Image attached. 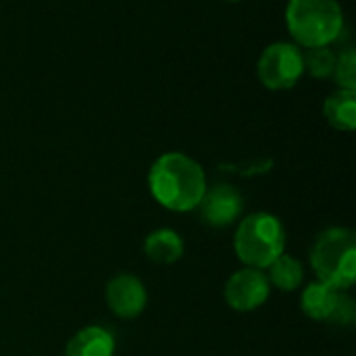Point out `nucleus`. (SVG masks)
Here are the masks:
<instances>
[{"mask_svg":"<svg viewBox=\"0 0 356 356\" xmlns=\"http://www.w3.org/2000/svg\"><path fill=\"white\" fill-rule=\"evenodd\" d=\"M323 115L332 127L340 131H353L356 127V90H338L325 104Z\"/></svg>","mask_w":356,"mask_h":356,"instance_id":"12","label":"nucleus"},{"mask_svg":"<svg viewBox=\"0 0 356 356\" xmlns=\"http://www.w3.org/2000/svg\"><path fill=\"white\" fill-rule=\"evenodd\" d=\"M286 25L292 38L305 48L330 46L344 27V15L338 0H290L286 6Z\"/></svg>","mask_w":356,"mask_h":356,"instance_id":"2","label":"nucleus"},{"mask_svg":"<svg viewBox=\"0 0 356 356\" xmlns=\"http://www.w3.org/2000/svg\"><path fill=\"white\" fill-rule=\"evenodd\" d=\"M302 73V50L290 42H275L267 46L257 63V75L269 90L294 88Z\"/></svg>","mask_w":356,"mask_h":356,"instance_id":"5","label":"nucleus"},{"mask_svg":"<svg viewBox=\"0 0 356 356\" xmlns=\"http://www.w3.org/2000/svg\"><path fill=\"white\" fill-rule=\"evenodd\" d=\"M332 75L340 90H356V52L353 48L336 56V67Z\"/></svg>","mask_w":356,"mask_h":356,"instance_id":"15","label":"nucleus"},{"mask_svg":"<svg viewBox=\"0 0 356 356\" xmlns=\"http://www.w3.org/2000/svg\"><path fill=\"white\" fill-rule=\"evenodd\" d=\"M311 265L319 282L336 290H348L356 280L355 232L332 227L319 234L311 250Z\"/></svg>","mask_w":356,"mask_h":356,"instance_id":"3","label":"nucleus"},{"mask_svg":"<svg viewBox=\"0 0 356 356\" xmlns=\"http://www.w3.org/2000/svg\"><path fill=\"white\" fill-rule=\"evenodd\" d=\"M148 188L152 198L167 211L188 213L200 204L207 192V175L188 154L167 152L152 163Z\"/></svg>","mask_w":356,"mask_h":356,"instance_id":"1","label":"nucleus"},{"mask_svg":"<svg viewBox=\"0 0 356 356\" xmlns=\"http://www.w3.org/2000/svg\"><path fill=\"white\" fill-rule=\"evenodd\" d=\"M106 305L121 319H134L142 315L148 302L144 284L131 273H119L106 284Z\"/></svg>","mask_w":356,"mask_h":356,"instance_id":"7","label":"nucleus"},{"mask_svg":"<svg viewBox=\"0 0 356 356\" xmlns=\"http://www.w3.org/2000/svg\"><path fill=\"white\" fill-rule=\"evenodd\" d=\"M353 319H355V302L348 296L340 294L338 307H336V311H334L330 321L336 323V325H348V323H353Z\"/></svg>","mask_w":356,"mask_h":356,"instance_id":"16","label":"nucleus"},{"mask_svg":"<svg viewBox=\"0 0 356 356\" xmlns=\"http://www.w3.org/2000/svg\"><path fill=\"white\" fill-rule=\"evenodd\" d=\"M338 300H340V290L317 280L302 290L300 309L307 317L315 321H330L338 307Z\"/></svg>","mask_w":356,"mask_h":356,"instance_id":"9","label":"nucleus"},{"mask_svg":"<svg viewBox=\"0 0 356 356\" xmlns=\"http://www.w3.org/2000/svg\"><path fill=\"white\" fill-rule=\"evenodd\" d=\"M267 269H269V275H267L269 284L282 292H294L302 286L305 267L298 259H294L286 252L282 257H277Z\"/></svg>","mask_w":356,"mask_h":356,"instance_id":"13","label":"nucleus"},{"mask_svg":"<svg viewBox=\"0 0 356 356\" xmlns=\"http://www.w3.org/2000/svg\"><path fill=\"white\" fill-rule=\"evenodd\" d=\"M271 284L261 269H240L225 284V300L234 311L250 313L263 307L269 298Z\"/></svg>","mask_w":356,"mask_h":356,"instance_id":"6","label":"nucleus"},{"mask_svg":"<svg viewBox=\"0 0 356 356\" xmlns=\"http://www.w3.org/2000/svg\"><path fill=\"white\" fill-rule=\"evenodd\" d=\"M302 65L305 71H309L317 79L330 77L336 67V54L327 46L307 48V52H302Z\"/></svg>","mask_w":356,"mask_h":356,"instance_id":"14","label":"nucleus"},{"mask_svg":"<svg viewBox=\"0 0 356 356\" xmlns=\"http://www.w3.org/2000/svg\"><path fill=\"white\" fill-rule=\"evenodd\" d=\"M234 250L252 269H267L286 252L284 223L271 213L248 215L236 229Z\"/></svg>","mask_w":356,"mask_h":356,"instance_id":"4","label":"nucleus"},{"mask_svg":"<svg viewBox=\"0 0 356 356\" xmlns=\"http://www.w3.org/2000/svg\"><path fill=\"white\" fill-rule=\"evenodd\" d=\"M198 207H200V217L209 225L227 227L240 217V213L244 209V198L234 186L217 184V186H213L211 190L204 192Z\"/></svg>","mask_w":356,"mask_h":356,"instance_id":"8","label":"nucleus"},{"mask_svg":"<svg viewBox=\"0 0 356 356\" xmlns=\"http://www.w3.org/2000/svg\"><path fill=\"white\" fill-rule=\"evenodd\" d=\"M227 2H238V0H227Z\"/></svg>","mask_w":356,"mask_h":356,"instance_id":"17","label":"nucleus"},{"mask_svg":"<svg viewBox=\"0 0 356 356\" xmlns=\"http://www.w3.org/2000/svg\"><path fill=\"white\" fill-rule=\"evenodd\" d=\"M65 356H115V338L104 327H83L69 340Z\"/></svg>","mask_w":356,"mask_h":356,"instance_id":"10","label":"nucleus"},{"mask_svg":"<svg viewBox=\"0 0 356 356\" xmlns=\"http://www.w3.org/2000/svg\"><path fill=\"white\" fill-rule=\"evenodd\" d=\"M144 252L156 265H173L184 254V240L173 229H156L146 238Z\"/></svg>","mask_w":356,"mask_h":356,"instance_id":"11","label":"nucleus"}]
</instances>
